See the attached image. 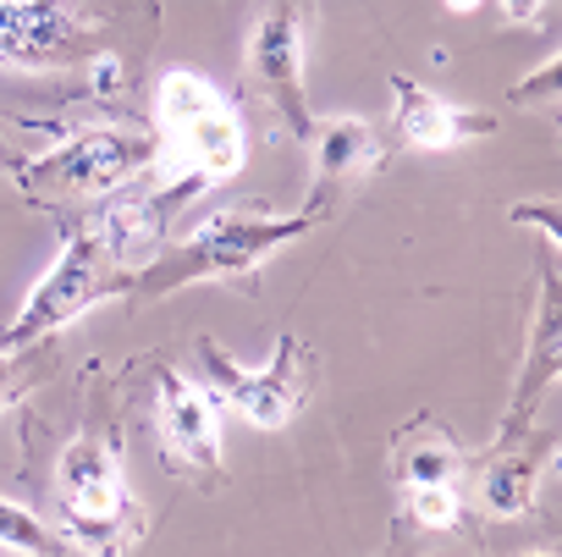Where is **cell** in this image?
I'll use <instances>...</instances> for the list:
<instances>
[{"instance_id":"5","label":"cell","mask_w":562,"mask_h":557,"mask_svg":"<svg viewBox=\"0 0 562 557\" xmlns=\"http://www.w3.org/2000/svg\"><path fill=\"white\" fill-rule=\"evenodd\" d=\"M155 160H160V133H144V127H89V133H72L61 149L29 160L18 171V188L29 199H40V204H67V199L116 193L122 182H133Z\"/></svg>"},{"instance_id":"1","label":"cell","mask_w":562,"mask_h":557,"mask_svg":"<svg viewBox=\"0 0 562 557\" xmlns=\"http://www.w3.org/2000/svg\"><path fill=\"white\" fill-rule=\"evenodd\" d=\"M326 215L321 210H299V215H270L265 204H232V210H215L193 237L149 254L138 270H127V299L133 304H155V299H171L193 282H254L259 265L299 243L304 232H315Z\"/></svg>"},{"instance_id":"6","label":"cell","mask_w":562,"mask_h":557,"mask_svg":"<svg viewBox=\"0 0 562 557\" xmlns=\"http://www.w3.org/2000/svg\"><path fill=\"white\" fill-rule=\"evenodd\" d=\"M199 370H204V392L226 409H237L248 425L259 431H281V425H293L310 403V387H315V354L310 343H299L293 332L288 337H276V354L270 365L248 370L237 365L215 337H199Z\"/></svg>"},{"instance_id":"20","label":"cell","mask_w":562,"mask_h":557,"mask_svg":"<svg viewBox=\"0 0 562 557\" xmlns=\"http://www.w3.org/2000/svg\"><path fill=\"white\" fill-rule=\"evenodd\" d=\"M23 387H29V365L12 359V348H0V409H7Z\"/></svg>"},{"instance_id":"14","label":"cell","mask_w":562,"mask_h":557,"mask_svg":"<svg viewBox=\"0 0 562 557\" xmlns=\"http://www.w3.org/2000/svg\"><path fill=\"white\" fill-rule=\"evenodd\" d=\"M463 464H469L463 447H458L441 425H430V420L403 425L397 442H392V469H397L403 486H441V480H458Z\"/></svg>"},{"instance_id":"22","label":"cell","mask_w":562,"mask_h":557,"mask_svg":"<svg viewBox=\"0 0 562 557\" xmlns=\"http://www.w3.org/2000/svg\"><path fill=\"white\" fill-rule=\"evenodd\" d=\"M474 7H480V0H447V12H458V18H463V12H474Z\"/></svg>"},{"instance_id":"10","label":"cell","mask_w":562,"mask_h":557,"mask_svg":"<svg viewBox=\"0 0 562 557\" xmlns=\"http://www.w3.org/2000/svg\"><path fill=\"white\" fill-rule=\"evenodd\" d=\"M557 370H562V293H557V270L546 259L540 270V299H535V321H529V354H524V370H518V387H513V403L496 425V442H524L529 425L540 420L551 387H557Z\"/></svg>"},{"instance_id":"16","label":"cell","mask_w":562,"mask_h":557,"mask_svg":"<svg viewBox=\"0 0 562 557\" xmlns=\"http://www.w3.org/2000/svg\"><path fill=\"white\" fill-rule=\"evenodd\" d=\"M408 491V519L425 524V530H458L463 524V497H458V480H441V486H403Z\"/></svg>"},{"instance_id":"11","label":"cell","mask_w":562,"mask_h":557,"mask_svg":"<svg viewBox=\"0 0 562 557\" xmlns=\"http://www.w3.org/2000/svg\"><path fill=\"white\" fill-rule=\"evenodd\" d=\"M392 94H397V138L408 149H425V155H441V149H458V144H474V138H491L496 133V116L491 111H469V105H452L441 94H430L419 78L397 73L392 78Z\"/></svg>"},{"instance_id":"23","label":"cell","mask_w":562,"mask_h":557,"mask_svg":"<svg viewBox=\"0 0 562 557\" xmlns=\"http://www.w3.org/2000/svg\"><path fill=\"white\" fill-rule=\"evenodd\" d=\"M0 160H7V149H0Z\"/></svg>"},{"instance_id":"4","label":"cell","mask_w":562,"mask_h":557,"mask_svg":"<svg viewBox=\"0 0 562 557\" xmlns=\"http://www.w3.org/2000/svg\"><path fill=\"white\" fill-rule=\"evenodd\" d=\"M56 508L72 546L89 552H122L144 535V508L127 491L122 475V436L116 431H83L61 453L56 469Z\"/></svg>"},{"instance_id":"15","label":"cell","mask_w":562,"mask_h":557,"mask_svg":"<svg viewBox=\"0 0 562 557\" xmlns=\"http://www.w3.org/2000/svg\"><path fill=\"white\" fill-rule=\"evenodd\" d=\"M0 546H7V552H34V557H61V552H72L67 535H56L45 519H34L29 508H18V502H7V497H0Z\"/></svg>"},{"instance_id":"9","label":"cell","mask_w":562,"mask_h":557,"mask_svg":"<svg viewBox=\"0 0 562 557\" xmlns=\"http://www.w3.org/2000/svg\"><path fill=\"white\" fill-rule=\"evenodd\" d=\"M94 56V18L78 0H0V73L67 67Z\"/></svg>"},{"instance_id":"2","label":"cell","mask_w":562,"mask_h":557,"mask_svg":"<svg viewBox=\"0 0 562 557\" xmlns=\"http://www.w3.org/2000/svg\"><path fill=\"white\" fill-rule=\"evenodd\" d=\"M155 122H160V160L177 182H188L193 193L232 177L248 155L243 122L237 111L221 100V89L188 67L160 73L155 83Z\"/></svg>"},{"instance_id":"21","label":"cell","mask_w":562,"mask_h":557,"mask_svg":"<svg viewBox=\"0 0 562 557\" xmlns=\"http://www.w3.org/2000/svg\"><path fill=\"white\" fill-rule=\"evenodd\" d=\"M502 18L507 23H540L546 18V0H502Z\"/></svg>"},{"instance_id":"7","label":"cell","mask_w":562,"mask_h":557,"mask_svg":"<svg viewBox=\"0 0 562 557\" xmlns=\"http://www.w3.org/2000/svg\"><path fill=\"white\" fill-rule=\"evenodd\" d=\"M304 23H310L304 0H265V12L248 34V51H243V73L254 94L281 116V127L293 138H310L315 127L310 83H304Z\"/></svg>"},{"instance_id":"19","label":"cell","mask_w":562,"mask_h":557,"mask_svg":"<svg viewBox=\"0 0 562 557\" xmlns=\"http://www.w3.org/2000/svg\"><path fill=\"white\" fill-rule=\"evenodd\" d=\"M89 89H94L100 100H116V94H122V56L94 51V56H89Z\"/></svg>"},{"instance_id":"12","label":"cell","mask_w":562,"mask_h":557,"mask_svg":"<svg viewBox=\"0 0 562 557\" xmlns=\"http://www.w3.org/2000/svg\"><path fill=\"white\" fill-rule=\"evenodd\" d=\"M310 155H315V188H310V210H321L326 215V204L353 182V177H364L370 166H381V138H375V127L370 122H359V116H326L321 127H310Z\"/></svg>"},{"instance_id":"3","label":"cell","mask_w":562,"mask_h":557,"mask_svg":"<svg viewBox=\"0 0 562 557\" xmlns=\"http://www.w3.org/2000/svg\"><path fill=\"white\" fill-rule=\"evenodd\" d=\"M127 288V270H122V248L111 243L100 210L78 226L61 232V254L56 265L45 270V282L29 293V304L18 310V321L0 332V348H12L23 354L29 343H45L50 332L72 326L78 315H89L100 299L122 293Z\"/></svg>"},{"instance_id":"18","label":"cell","mask_w":562,"mask_h":557,"mask_svg":"<svg viewBox=\"0 0 562 557\" xmlns=\"http://www.w3.org/2000/svg\"><path fill=\"white\" fill-rule=\"evenodd\" d=\"M507 221H529V226H540L546 248H557V237H562V221H557V204H551V199H524V204H507Z\"/></svg>"},{"instance_id":"17","label":"cell","mask_w":562,"mask_h":557,"mask_svg":"<svg viewBox=\"0 0 562 557\" xmlns=\"http://www.w3.org/2000/svg\"><path fill=\"white\" fill-rule=\"evenodd\" d=\"M557 89H562V62L551 56V62H540L524 83H513V105H557Z\"/></svg>"},{"instance_id":"13","label":"cell","mask_w":562,"mask_h":557,"mask_svg":"<svg viewBox=\"0 0 562 557\" xmlns=\"http://www.w3.org/2000/svg\"><path fill=\"white\" fill-rule=\"evenodd\" d=\"M546 458H551V447L524 453L518 442H496V453L480 469V508H485V519H524L535 508Z\"/></svg>"},{"instance_id":"8","label":"cell","mask_w":562,"mask_h":557,"mask_svg":"<svg viewBox=\"0 0 562 557\" xmlns=\"http://www.w3.org/2000/svg\"><path fill=\"white\" fill-rule=\"evenodd\" d=\"M155 431H160V453L166 464L215 491L226 464H221V414H215V398L204 387H193L188 376H177L171 365L155 370Z\"/></svg>"}]
</instances>
